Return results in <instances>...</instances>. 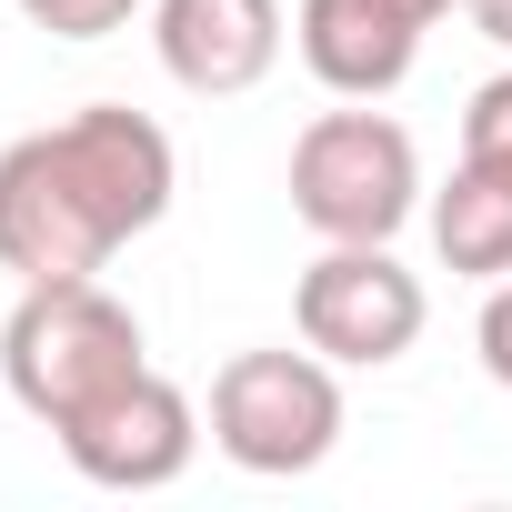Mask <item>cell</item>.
I'll list each match as a JSON object with an SVG mask.
<instances>
[{"mask_svg": "<svg viewBox=\"0 0 512 512\" xmlns=\"http://www.w3.org/2000/svg\"><path fill=\"white\" fill-rule=\"evenodd\" d=\"M462 11H472V31H482V41H502V51H512V0H462Z\"/></svg>", "mask_w": 512, "mask_h": 512, "instance_id": "cell-13", "label": "cell"}, {"mask_svg": "<svg viewBox=\"0 0 512 512\" xmlns=\"http://www.w3.org/2000/svg\"><path fill=\"white\" fill-rule=\"evenodd\" d=\"M141 322L121 292L91 282H21L11 322H0V382H11V402L51 432H71L81 412H101L121 382H141Z\"/></svg>", "mask_w": 512, "mask_h": 512, "instance_id": "cell-2", "label": "cell"}, {"mask_svg": "<svg viewBox=\"0 0 512 512\" xmlns=\"http://www.w3.org/2000/svg\"><path fill=\"white\" fill-rule=\"evenodd\" d=\"M292 41H302V61L332 101H382L422 61V21L392 11V0H302Z\"/></svg>", "mask_w": 512, "mask_h": 512, "instance_id": "cell-8", "label": "cell"}, {"mask_svg": "<svg viewBox=\"0 0 512 512\" xmlns=\"http://www.w3.org/2000/svg\"><path fill=\"white\" fill-rule=\"evenodd\" d=\"M131 11L141 0H21V21L51 41H111V31H131Z\"/></svg>", "mask_w": 512, "mask_h": 512, "instance_id": "cell-10", "label": "cell"}, {"mask_svg": "<svg viewBox=\"0 0 512 512\" xmlns=\"http://www.w3.org/2000/svg\"><path fill=\"white\" fill-rule=\"evenodd\" d=\"M61 452H71V472L101 482V492H161V482L191 472V452H201V412H191L181 382L141 372V382H121L101 412H81V422L61 432Z\"/></svg>", "mask_w": 512, "mask_h": 512, "instance_id": "cell-6", "label": "cell"}, {"mask_svg": "<svg viewBox=\"0 0 512 512\" xmlns=\"http://www.w3.org/2000/svg\"><path fill=\"white\" fill-rule=\"evenodd\" d=\"M392 11H412V21H422V31H432V21H442V11H462V0H392Z\"/></svg>", "mask_w": 512, "mask_h": 512, "instance_id": "cell-14", "label": "cell"}, {"mask_svg": "<svg viewBox=\"0 0 512 512\" xmlns=\"http://www.w3.org/2000/svg\"><path fill=\"white\" fill-rule=\"evenodd\" d=\"M151 51L181 91L231 101L251 81H272L282 61V0H151Z\"/></svg>", "mask_w": 512, "mask_h": 512, "instance_id": "cell-7", "label": "cell"}, {"mask_svg": "<svg viewBox=\"0 0 512 512\" xmlns=\"http://www.w3.org/2000/svg\"><path fill=\"white\" fill-rule=\"evenodd\" d=\"M181 191L171 131L131 101H91L0 151V272L91 282L121 241H141Z\"/></svg>", "mask_w": 512, "mask_h": 512, "instance_id": "cell-1", "label": "cell"}, {"mask_svg": "<svg viewBox=\"0 0 512 512\" xmlns=\"http://www.w3.org/2000/svg\"><path fill=\"white\" fill-rule=\"evenodd\" d=\"M292 211L322 241H392L422 211V151H412V131L392 111H372V101L322 111L292 141Z\"/></svg>", "mask_w": 512, "mask_h": 512, "instance_id": "cell-3", "label": "cell"}, {"mask_svg": "<svg viewBox=\"0 0 512 512\" xmlns=\"http://www.w3.org/2000/svg\"><path fill=\"white\" fill-rule=\"evenodd\" d=\"M342 362H322L312 342L302 352H231L221 382H211V442L221 462L262 472V482H292L312 462H332L342 442Z\"/></svg>", "mask_w": 512, "mask_h": 512, "instance_id": "cell-4", "label": "cell"}, {"mask_svg": "<svg viewBox=\"0 0 512 512\" xmlns=\"http://www.w3.org/2000/svg\"><path fill=\"white\" fill-rule=\"evenodd\" d=\"M422 282L392 262V241H322V262L302 272V292H292V322H302V342L322 352V362H342V372H382V362H402L412 342H422Z\"/></svg>", "mask_w": 512, "mask_h": 512, "instance_id": "cell-5", "label": "cell"}, {"mask_svg": "<svg viewBox=\"0 0 512 512\" xmlns=\"http://www.w3.org/2000/svg\"><path fill=\"white\" fill-rule=\"evenodd\" d=\"M472 342H482V372L512 392V272L492 282V302H482V322H472Z\"/></svg>", "mask_w": 512, "mask_h": 512, "instance_id": "cell-12", "label": "cell"}, {"mask_svg": "<svg viewBox=\"0 0 512 512\" xmlns=\"http://www.w3.org/2000/svg\"><path fill=\"white\" fill-rule=\"evenodd\" d=\"M462 151H492V161H512V71L472 91V111H462Z\"/></svg>", "mask_w": 512, "mask_h": 512, "instance_id": "cell-11", "label": "cell"}, {"mask_svg": "<svg viewBox=\"0 0 512 512\" xmlns=\"http://www.w3.org/2000/svg\"><path fill=\"white\" fill-rule=\"evenodd\" d=\"M432 251L462 282H502L512 272V161L462 151V171L432 191Z\"/></svg>", "mask_w": 512, "mask_h": 512, "instance_id": "cell-9", "label": "cell"}]
</instances>
